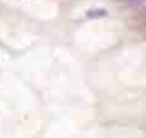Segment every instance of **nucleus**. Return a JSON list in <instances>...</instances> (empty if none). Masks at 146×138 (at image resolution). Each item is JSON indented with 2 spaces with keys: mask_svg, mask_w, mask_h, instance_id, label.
<instances>
[{
  "mask_svg": "<svg viewBox=\"0 0 146 138\" xmlns=\"http://www.w3.org/2000/svg\"><path fill=\"white\" fill-rule=\"evenodd\" d=\"M106 15H107L106 9H90V10H87L88 19H99V17H106Z\"/></svg>",
  "mask_w": 146,
  "mask_h": 138,
  "instance_id": "f257e3e1",
  "label": "nucleus"
},
{
  "mask_svg": "<svg viewBox=\"0 0 146 138\" xmlns=\"http://www.w3.org/2000/svg\"><path fill=\"white\" fill-rule=\"evenodd\" d=\"M145 12H146V9H145Z\"/></svg>",
  "mask_w": 146,
  "mask_h": 138,
  "instance_id": "f03ea898",
  "label": "nucleus"
}]
</instances>
